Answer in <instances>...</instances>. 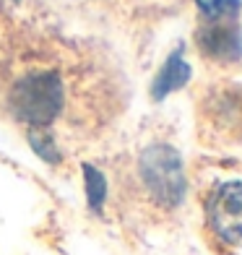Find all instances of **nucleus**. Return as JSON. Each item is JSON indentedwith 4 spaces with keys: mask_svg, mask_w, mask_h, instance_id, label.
Returning <instances> with one entry per match:
<instances>
[{
    "mask_svg": "<svg viewBox=\"0 0 242 255\" xmlns=\"http://www.w3.org/2000/svg\"><path fill=\"white\" fill-rule=\"evenodd\" d=\"M65 104L63 78L52 71H34L21 76L10 89V110L34 130L44 128L60 115Z\"/></svg>",
    "mask_w": 242,
    "mask_h": 255,
    "instance_id": "f257e3e1",
    "label": "nucleus"
},
{
    "mask_svg": "<svg viewBox=\"0 0 242 255\" xmlns=\"http://www.w3.org/2000/svg\"><path fill=\"white\" fill-rule=\"evenodd\" d=\"M141 177L151 198L161 206H177L185 195V175L180 156L169 146H151L141 156Z\"/></svg>",
    "mask_w": 242,
    "mask_h": 255,
    "instance_id": "f03ea898",
    "label": "nucleus"
},
{
    "mask_svg": "<svg viewBox=\"0 0 242 255\" xmlns=\"http://www.w3.org/2000/svg\"><path fill=\"white\" fill-rule=\"evenodd\" d=\"M209 224L232 248L242 245V182H224L209 198Z\"/></svg>",
    "mask_w": 242,
    "mask_h": 255,
    "instance_id": "7ed1b4c3",
    "label": "nucleus"
},
{
    "mask_svg": "<svg viewBox=\"0 0 242 255\" xmlns=\"http://www.w3.org/2000/svg\"><path fill=\"white\" fill-rule=\"evenodd\" d=\"M198 50L216 63H235L242 57V31L229 21H206L198 29Z\"/></svg>",
    "mask_w": 242,
    "mask_h": 255,
    "instance_id": "20e7f679",
    "label": "nucleus"
},
{
    "mask_svg": "<svg viewBox=\"0 0 242 255\" xmlns=\"http://www.w3.org/2000/svg\"><path fill=\"white\" fill-rule=\"evenodd\" d=\"M188 78H190V65L185 63V57H182L180 52L172 55L169 60H167V65L159 71L156 81H154V97H156V99L167 97L169 91L185 86Z\"/></svg>",
    "mask_w": 242,
    "mask_h": 255,
    "instance_id": "39448f33",
    "label": "nucleus"
},
{
    "mask_svg": "<svg viewBox=\"0 0 242 255\" xmlns=\"http://www.w3.org/2000/svg\"><path fill=\"white\" fill-rule=\"evenodd\" d=\"M206 21H229L237 16L240 0H195Z\"/></svg>",
    "mask_w": 242,
    "mask_h": 255,
    "instance_id": "423d86ee",
    "label": "nucleus"
},
{
    "mask_svg": "<svg viewBox=\"0 0 242 255\" xmlns=\"http://www.w3.org/2000/svg\"><path fill=\"white\" fill-rule=\"evenodd\" d=\"M84 177H86V198L89 206L94 211H102V203H105V195H107V182L102 177V172L94 167H84Z\"/></svg>",
    "mask_w": 242,
    "mask_h": 255,
    "instance_id": "0eeeda50",
    "label": "nucleus"
},
{
    "mask_svg": "<svg viewBox=\"0 0 242 255\" xmlns=\"http://www.w3.org/2000/svg\"><path fill=\"white\" fill-rule=\"evenodd\" d=\"M29 141H31V146H34V151H37L42 159L57 161V151H55L50 135H44V133H39V130H31V133H29Z\"/></svg>",
    "mask_w": 242,
    "mask_h": 255,
    "instance_id": "6e6552de",
    "label": "nucleus"
}]
</instances>
